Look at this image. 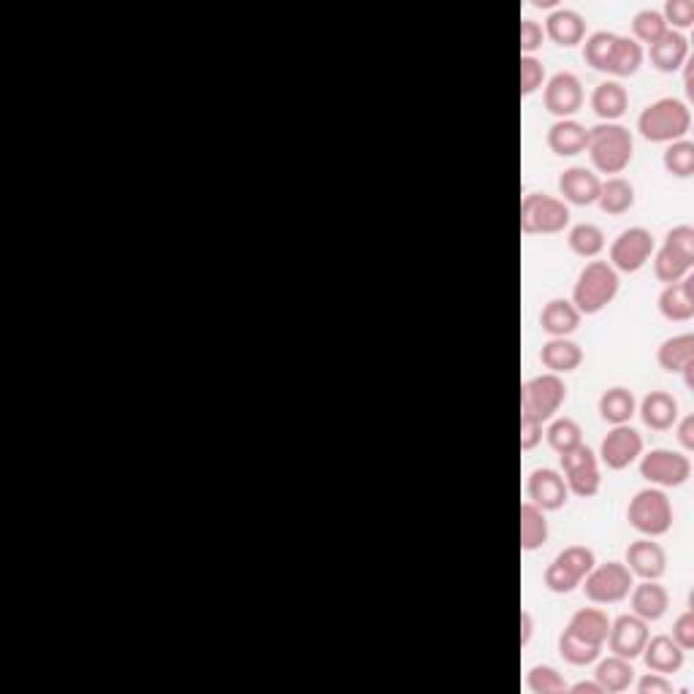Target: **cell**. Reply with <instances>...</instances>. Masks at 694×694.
I'll return each mask as SVG.
<instances>
[{
	"label": "cell",
	"mask_w": 694,
	"mask_h": 694,
	"mask_svg": "<svg viewBox=\"0 0 694 694\" xmlns=\"http://www.w3.org/2000/svg\"><path fill=\"white\" fill-rule=\"evenodd\" d=\"M586 152L600 174L619 177L635 158V139L619 122H600V125L589 128Z\"/></svg>",
	"instance_id": "1"
},
{
	"label": "cell",
	"mask_w": 694,
	"mask_h": 694,
	"mask_svg": "<svg viewBox=\"0 0 694 694\" xmlns=\"http://www.w3.org/2000/svg\"><path fill=\"white\" fill-rule=\"evenodd\" d=\"M638 131L651 144H673L692 131V112L678 98H659L640 112Z\"/></svg>",
	"instance_id": "2"
},
{
	"label": "cell",
	"mask_w": 694,
	"mask_h": 694,
	"mask_svg": "<svg viewBox=\"0 0 694 694\" xmlns=\"http://www.w3.org/2000/svg\"><path fill=\"white\" fill-rule=\"evenodd\" d=\"M619 272L608 261H591L578 274L573 288V304L581 315H597L619 296Z\"/></svg>",
	"instance_id": "3"
},
{
	"label": "cell",
	"mask_w": 694,
	"mask_h": 694,
	"mask_svg": "<svg viewBox=\"0 0 694 694\" xmlns=\"http://www.w3.org/2000/svg\"><path fill=\"white\" fill-rule=\"evenodd\" d=\"M627 518L643 537H662L673 529V502L662 488H643L629 499Z\"/></svg>",
	"instance_id": "4"
},
{
	"label": "cell",
	"mask_w": 694,
	"mask_h": 694,
	"mask_svg": "<svg viewBox=\"0 0 694 694\" xmlns=\"http://www.w3.org/2000/svg\"><path fill=\"white\" fill-rule=\"evenodd\" d=\"M694 266V228L692 226H676L670 228L665 236V242L654 255V274L659 282H678L689 277Z\"/></svg>",
	"instance_id": "5"
},
{
	"label": "cell",
	"mask_w": 694,
	"mask_h": 694,
	"mask_svg": "<svg viewBox=\"0 0 694 694\" xmlns=\"http://www.w3.org/2000/svg\"><path fill=\"white\" fill-rule=\"evenodd\" d=\"M567 402V385H564L562 375H537L532 380H526L521 388V415L535 418V421L545 423L551 421L562 404Z\"/></svg>",
	"instance_id": "6"
},
{
	"label": "cell",
	"mask_w": 694,
	"mask_h": 694,
	"mask_svg": "<svg viewBox=\"0 0 694 694\" xmlns=\"http://www.w3.org/2000/svg\"><path fill=\"white\" fill-rule=\"evenodd\" d=\"M632 586H635V575L629 573L627 564L621 562L594 564L591 573L581 583L586 600H591L594 605H616V602L627 600Z\"/></svg>",
	"instance_id": "7"
},
{
	"label": "cell",
	"mask_w": 694,
	"mask_h": 694,
	"mask_svg": "<svg viewBox=\"0 0 694 694\" xmlns=\"http://www.w3.org/2000/svg\"><path fill=\"white\" fill-rule=\"evenodd\" d=\"M570 226V207L562 198L548 193H529L521 201V231L535 234H562Z\"/></svg>",
	"instance_id": "8"
},
{
	"label": "cell",
	"mask_w": 694,
	"mask_h": 694,
	"mask_svg": "<svg viewBox=\"0 0 694 694\" xmlns=\"http://www.w3.org/2000/svg\"><path fill=\"white\" fill-rule=\"evenodd\" d=\"M597 564V556L589 545H567L562 554L545 570V586L554 594H570L583 583V578L591 573Z\"/></svg>",
	"instance_id": "9"
},
{
	"label": "cell",
	"mask_w": 694,
	"mask_h": 694,
	"mask_svg": "<svg viewBox=\"0 0 694 694\" xmlns=\"http://www.w3.org/2000/svg\"><path fill=\"white\" fill-rule=\"evenodd\" d=\"M640 478L657 488H678L692 478V461L686 453L654 448L640 456Z\"/></svg>",
	"instance_id": "10"
},
{
	"label": "cell",
	"mask_w": 694,
	"mask_h": 694,
	"mask_svg": "<svg viewBox=\"0 0 694 694\" xmlns=\"http://www.w3.org/2000/svg\"><path fill=\"white\" fill-rule=\"evenodd\" d=\"M559 461H562V475L567 488H570V494L589 499L600 491V459H597V453L591 451L589 445H583L581 442L575 451L562 453Z\"/></svg>",
	"instance_id": "11"
},
{
	"label": "cell",
	"mask_w": 694,
	"mask_h": 694,
	"mask_svg": "<svg viewBox=\"0 0 694 694\" xmlns=\"http://www.w3.org/2000/svg\"><path fill=\"white\" fill-rule=\"evenodd\" d=\"M654 250H657V244H654V236H651L648 228H627V231H621V234L613 239V244H610V266H613L616 272L635 274L651 261Z\"/></svg>",
	"instance_id": "12"
},
{
	"label": "cell",
	"mask_w": 694,
	"mask_h": 694,
	"mask_svg": "<svg viewBox=\"0 0 694 694\" xmlns=\"http://www.w3.org/2000/svg\"><path fill=\"white\" fill-rule=\"evenodd\" d=\"M643 437H640L638 429H632L629 423L624 426H613L605 440L600 445V459L602 464L613 472H621V469L632 467L635 461L643 456Z\"/></svg>",
	"instance_id": "13"
},
{
	"label": "cell",
	"mask_w": 694,
	"mask_h": 694,
	"mask_svg": "<svg viewBox=\"0 0 694 694\" xmlns=\"http://www.w3.org/2000/svg\"><path fill=\"white\" fill-rule=\"evenodd\" d=\"M583 85L581 79L570 71H559L548 79L543 93V104L548 112L559 117V120H573V114H578L583 109Z\"/></svg>",
	"instance_id": "14"
},
{
	"label": "cell",
	"mask_w": 694,
	"mask_h": 694,
	"mask_svg": "<svg viewBox=\"0 0 694 694\" xmlns=\"http://www.w3.org/2000/svg\"><path fill=\"white\" fill-rule=\"evenodd\" d=\"M648 638H651V632H648L646 621L635 616V613H624L616 621H610V632L605 643H608L610 654L635 662L643 654Z\"/></svg>",
	"instance_id": "15"
},
{
	"label": "cell",
	"mask_w": 694,
	"mask_h": 694,
	"mask_svg": "<svg viewBox=\"0 0 694 694\" xmlns=\"http://www.w3.org/2000/svg\"><path fill=\"white\" fill-rule=\"evenodd\" d=\"M526 494H529V502L537 505L545 513H554V510H562L570 499V488L564 483V475L559 469L540 467L535 472H529V480H526Z\"/></svg>",
	"instance_id": "16"
},
{
	"label": "cell",
	"mask_w": 694,
	"mask_h": 694,
	"mask_svg": "<svg viewBox=\"0 0 694 694\" xmlns=\"http://www.w3.org/2000/svg\"><path fill=\"white\" fill-rule=\"evenodd\" d=\"M627 567L640 581H659L667 573L665 548L657 543V537H640L635 543H629Z\"/></svg>",
	"instance_id": "17"
},
{
	"label": "cell",
	"mask_w": 694,
	"mask_h": 694,
	"mask_svg": "<svg viewBox=\"0 0 694 694\" xmlns=\"http://www.w3.org/2000/svg\"><path fill=\"white\" fill-rule=\"evenodd\" d=\"M602 179L594 174L586 166H570V169L562 171L559 177V193H562V201L570 207H591L597 204L600 198Z\"/></svg>",
	"instance_id": "18"
},
{
	"label": "cell",
	"mask_w": 694,
	"mask_h": 694,
	"mask_svg": "<svg viewBox=\"0 0 694 694\" xmlns=\"http://www.w3.org/2000/svg\"><path fill=\"white\" fill-rule=\"evenodd\" d=\"M648 57H651V66L657 71L676 74L678 68H684L689 63V41H686L684 33L667 30L665 36L648 47Z\"/></svg>",
	"instance_id": "19"
},
{
	"label": "cell",
	"mask_w": 694,
	"mask_h": 694,
	"mask_svg": "<svg viewBox=\"0 0 694 694\" xmlns=\"http://www.w3.org/2000/svg\"><path fill=\"white\" fill-rule=\"evenodd\" d=\"M629 605H632V613L640 616V619L651 624V621H659L670 608V594L659 581H643L635 583L632 591H629Z\"/></svg>",
	"instance_id": "20"
},
{
	"label": "cell",
	"mask_w": 694,
	"mask_h": 694,
	"mask_svg": "<svg viewBox=\"0 0 694 694\" xmlns=\"http://www.w3.org/2000/svg\"><path fill=\"white\" fill-rule=\"evenodd\" d=\"M640 657L646 659V667L651 673L670 676V673H678L684 667L686 651L670 635H654V638H648Z\"/></svg>",
	"instance_id": "21"
},
{
	"label": "cell",
	"mask_w": 694,
	"mask_h": 694,
	"mask_svg": "<svg viewBox=\"0 0 694 694\" xmlns=\"http://www.w3.org/2000/svg\"><path fill=\"white\" fill-rule=\"evenodd\" d=\"M659 312L662 318L673 320V323H686L694 318V277L670 282L665 291L659 293Z\"/></svg>",
	"instance_id": "22"
},
{
	"label": "cell",
	"mask_w": 694,
	"mask_h": 694,
	"mask_svg": "<svg viewBox=\"0 0 694 694\" xmlns=\"http://www.w3.org/2000/svg\"><path fill=\"white\" fill-rule=\"evenodd\" d=\"M638 413L648 429H654V432H670L681 418L678 399L667 391H651L648 396H643Z\"/></svg>",
	"instance_id": "23"
},
{
	"label": "cell",
	"mask_w": 694,
	"mask_h": 694,
	"mask_svg": "<svg viewBox=\"0 0 694 694\" xmlns=\"http://www.w3.org/2000/svg\"><path fill=\"white\" fill-rule=\"evenodd\" d=\"M545 36L554 41L556 47H578L586 38V19L573 9H556L545 19Z\"/></svg>",
	"instance_id": "24"
},
{
	"label": "cell",
	"mask_w": 694,
	"mask_h": 694,
	"mask_svg": "<svg viewBox=\"0 0 694 694\" xmlns=\"http://www.w3.org/2000/svg\"><path fill=\"white\" fill-rule=\"evenodd\" d=\"M540 361L551 375H570L583 364V350L570 337H551L540 350Z\"/></svg>",
	"instance_id": "25"
},
{
	"label": "cell",
	"mask_w": 694,
	"mask_h": 694,
	"mask_svg": "<svg viewBox=\"0 0 694 694\" xmlns=\"http://www.w3.org/2000/svg\"><path fill=\"white\" fill-rule=\"evenodd\" d=\"M586 141H589V131L578 120H556L548 128V147L559 158H573V155L586 152Z\"/></svg>",
	"instance_id": "26"
},
{
	"label": "cell",
	"mask_w": 694,
	"mask_h": 694,
	"mask_svg": "<svg viewBox=\"0 0 694 694\" xmlns=\"http://www.w3.org/2000/svg\"><path fill=\"white\" fill-rule=\"evenodd\" d=\"M581 312L575 310L573 301L551 299L540 312V326L551 337H570L581 326Z\"/></svg>",
	"instance_id": "27"
},
{
	"label": "cell",
	"mask_w": 694,
	"mask_h": 694,
	"mask_svg": "<svg viewBox=\"0 0 694 694\" xmlns=\"http://www.w3.org/2000/svg\"><path fill=\"white\" fill-rule=\"evenodd\" d=\"M591 109L600 117L602 122L621 120L629 109V93L627 87L619 82H602L594 87L591 93Z\"/></svg>",
	"instance_id": "28"
},
{
	"label": "cell",
	"mask_w": 694,
	"mask_h": 694,
	"mask_svg": "<svg viewBox=\"0 0 694 694\" xmlns=\"http://www.w3.org/2000/svg\"><path fill=\"white\" fill-rule=\"evenodd\" d=\"M567 632H573L586 643H594V646H605L610 632V616L602 608H581L575 610L573 619L567 621Z\"/></svg>",
	"instance_id": "29"
},
{
	"label": "cell",
	"mask_w": 694,
	"mask_h": 694,
	"mask_svg": "<svg viewBox=\"0 0 694 694\" xmlns=\"http://www.w3.org/2000/svg\"><path fill=\"white\" fill-rule=\"evenodd\" d=\"M638 413V399L629 388H621V385H613L605 394L600 396V415L602 421L613 423V426H624L635 418Z\"/></svg>",
	"instance_id": "30"
},
{
	"label": "cell",
	"mask_w": 694,
	"mask_h": 694,
	"mask_svg": "<svg viewBox=\"0 0 694 694\" xmlns=\"http://www.w3.org/2000/svg\"><path fill=\"white\" fill-rule=\"evenodd\" d=\"M657 361L670 375H681L686 366L694 364V334H676L665 339L657 350Z\"/></svg>",
	"instance_id": "31"
},
{
	"label": "cell",
	"mask_w": 694,
	"mask_h": 694,
	"mask_svg": "<svg viewBox=\"0 0 694 694\" xmlns=\"http://www.w3.org/2000/svg\"><path fill=\"white\" fill-rule=\"evenodd\" d=\"M597 204L605 215H627L629 209L635 207V185L624 177H608L602 182Z\"/></svg>",
	"instance_id": "32"
},
{
	"label": "cell",
	"mask_w": 694,
	"mask_h": 694,
	"mask_svg": "<svg viewBox=\"0 0 694 694\" xmlns=\"http://www.w3.org/2000/svg\"><path fill=\"white\" fill-rule=\"evenodd\" d=\"M594 681L602 686V692H627L632 681H635V667L632 659L616 657L610 654L608 659H602L597 670H594Z\"/></svg>",
	"instance_id": "33"
},
{
	"label": "cell",
	"mask_w": 694,
	"mask_h": 694,
	"mask_svg": "<svg viewBox=\"0 0 694 694\" xmlns=\"http://www.w3.org/2000/svg\"><path fill=\"white\" fill-rule=\"evenodd\" d=\"M643 60H646V52L635 38L616 36V44H613V52H610L608 74L619 76V79L635 76L643 66Z\"/></svg>",
	"instance_id": "34"
},
{
	"label": "cell",
	"mask_w": 694,
	"mask_h": 694,
	"mask_svg": "<svg viewBox=\"0 0 694 694\" xmlns=\"http://www.w3.org/2000/svg\"><path fill=\"white\" fill-rule=\"evenodd\" d=\"M548 540V518L545 510H540L532 502L521 505V548L524 551H537Z\"/></svg>",
	"instance_id": "35"
},
{
	"label": "cell",
	"mask_w": 694,
	"mask_h": 694,
	"mask_svg": "<svg viewBox=\"0 0 694 694\" xmlns=\"http://www.w3.org/2000/svg\"><path fill=\"white\" fill-rule=\"evenodd\" d=\"M559 654H562V659L567 662V665L586 667V665H594V662L600 659L602 646L586 643V640H581L578 635H573V632H567V629H564L562 635H559Z\"/></svg>",
	"instance_id": "36"
},
{
	"label": "cell",
	"mask_w": 694,
	"mask_h": 694,
	"mask_svg": "<svg viewBox=\"0 0 694 694\" xmlns=\"http://www.w3.org/2000/svg\"><path fill=\"white\" fill-rule=\"evenodd\" d=\"M567 242H570V250L581 258H597L605 250V234L594 223H578V226L570 228Z\"/></svg>",
	"instance_id": "37"
},
{
	"label": "cell",
	"mask_w": 694,
	"mask_h": 694,
	"mask_svg": "<svg viewBox=\"0 0 694 694\" xmlns=\"http://www.w3.org/2000/svg\"><path fill=\"white\" fill-rule=\"evenodd\" d=\"M662 166L670 177L689 179L694 174V144L689 139L673 141L667 144L665 155H662Z\"/></svg>",
	"instance_id": "38"
},
{
	"label": "cell",
	"mask_w": 694,
	"mask_h": 694,
	"mask_svg": "<svg viewBox=\"0 0 694 694\" xmlns=\"http://www.w3.org/2000/svg\"><path fill=\"white\" fill-rule=\"evenodd\" d=\"M583 41H586V44H583V60H586V66L608 74L610 52H613V44H616V33L597 30V33H591V36H586Z\"/></svg>",
	"instance_id": "39"
},
{
	"label": "cell",
	"mask_w": 694,
	"mask_h": 694,
	"mask_svg": "<svg viewBox=\"0 0 694 694\" xmlns=\"http://www.w3.org/2000/svg\"><path fill=\"white\" fill-rule=\"evenodd\" d=\"M545 437H548V445H551L559 456L575 451L583 442L581 426H578V421H573V418H556V421L548 426Z\"/></svg>",
	"instance_id": "40"
},
{
	"label": "cell",
	"mask_w": 694,
	"mask_h": 694,
	"mask_svg": "<svg viewBox=\"0 0 694 694\" xmlns=\"http://www.w3.org/2000/svg\"><path fill=\"white\" fill-rule=\"evenodd\" d=\"M667 22L665 17H662V11L657 9H643L638 11L635 17H632V33H635V41H638L640 47L643 44H654V41H659V38L667 33Z\"/></svg>",
	"instance_id": "41"
},
{
	"label": "cell",
	"mask_w": 694,
	"mask_h": 694,
	"mask_svg": "<svg viewBox=\"0 0 694 694\" xmlns=\"http://www.w3.org/2000/svg\"><path fill=\"white\" fill-rule=\"evenodd\" d=\"M526 686H529V692H535V694L567 692V681L559 676V670H554V667H548V665L532 667V670H529V676H526Z\"/></svg>",
	"instance_id": "42"
},
{
	"label": "cell",
	"mask_w": 694,
	"mask_h": 694,
	"mask_svg": "<svg viewBox=\"0 0 694 694\" xmlns=\"http://www.w3.org/2000/svg\"><path fill=\"white\" fill-rule=\"evenodd\" d=\"M662 17H665L667 28L676 30V33L689 30L694 25V3L692 0H667Z\"/></svg>",
	"instance_id": "43"
},
{
	"label": "cell",
	"mask_w": 694,
	"mask_h": 694,
	"mask_svg": "<svg viewBox=\"0 0 694 694\" xmlns=\"http://www.w3.org/2000/svg\"><path fill=\"white\" fill-rule=\"evenodd\" d=\"M545 82V66L532 55H521V95L537 93Z\"/></svg>",
	"instance_id": "44"
},
{
	"label": "cell",
	"mask_w": 694,
	"mask_h": 694,
	"mask_svg": "<svg viewBox=\"0 0 694 694\" xmlns=\"http://www.w3.org/2000/svg\"><path fill=\"white\" fill-rule=\"evenodd\" d=\"M670 638L676 640L678 646L684 648V651H689V648H694V613L692 608H686L681 616L676 619V624H673V635Z\"/></svg>",
	"instance_id": "45"
},
{
	"label": "cell",
	"mask_w": 694,
	"mask_h": 694,
	"mask_svg": "<svg viewBox=\"0 0 694 694\" xmlns=\"http://www.w3.org/2000/svg\"><path fill=\"white\" fill-rule=\"evenodd\" d=\"M543 38L545 30L540 22H535V19H524L521 22V52L524 55H532V52L543 47Z\"/></svg>",
	"instance_id": "46"
},
{
	"label": "cell",
	"mask_w": 694,
	"mask_h": 694,
	"mask_svg": "<svg viewBox=\"0 0 694 694\" xmlns=\"http://www.w3.org/2000/svg\"><path fill=\"white\" fill-rule=\"evenodd\" d=\"M543 440V423L521 415V451H535Z\"/></svg>",
	"instance_id": "47"
},
{
	"label": "cell",
	"mask_w": 694,
	"mask_h": 694,
	"mask_svg": "<svg viewBox=\"0 0 694 694\" xmlns=\"http://www.w3.org/2000/svg\"><path fill=\"white\" fill-rule=\"evenodd\" d=\"M640 694H670L673 692V681L662 673H646V676L638 681Z\"/></svg>",
	"instance_id": "48"
},
{
	"label": "cell",
	"mask_w": 694,
	"mask_h": 694,
	"mask_svg": "<svg viewBox=\"0 0 694 694\" xmlns=\"http://www.w3.org/2000/svg\"><path fill=\"white\" fill-rule=\"evenodd\" d=\"M673 429H676V437L678 442H681V448H684L686 453L694 451V415L689 413L684 415V418H678Z\"/></svg>",
	"instance_id": "49"
},
{
	"label": "cell",
	"mask_w": 694,
	"mask_h": 694,
	"mask_svg": "<svg viewBox=\"0 0 694 694\" xmlns=\"http://www.w3.org/2000/svg\"><path fill=\"white\" fill-rule=\"evenodd\" d=\"M532 632H535V621H532V613L524 610V613H521V646H529Z\"/></svg>",
	"instance_id": "50"
},
{
	"label": "cell",
	"mask_w": 694,
	"mask_h": 694,
	"mask_svg": "<svg viewBox=\"0 0 694 694\" xmlns=\"http://www.w3.org/2000/svg\"><path fill=\"white\" fill-rule=\"evenodd\" d=\"M567 692L573 694H602V686L597 681H581V684L567 686Z\"/></svg>",
	"instance_id": "51"
},
{
	"label": "cell",
	"mask_w": 694,
	"mask_h": 694,
	"mask_svg": "<svg viewBox=\"0 0 694 694\" xmlns=\"http://www.w3.org/2000/svg\"><path fill=\"white\" fill-rule=\"evenodd\" d=\"M684 87H686V98H694V87H692V63L684 66Z\"/></svg>",
	"instance_id": "52"
},
{
	"label": "cell",
	"mask_w": 694,
	"mask_h": 694,
	"mask_svg": "<svg viewBox=\"0 0 694 694\" xmlns=\"http://www.w3.org/2000/svg\"><path fill=\"white\" fill-rule=\"evenodd\" d=\"M681 375H684L686 388H694V364H692V366H686V369H684V372H681Z\"/></svg>",
	"instance_id": "53"
}]
</instances>
